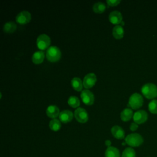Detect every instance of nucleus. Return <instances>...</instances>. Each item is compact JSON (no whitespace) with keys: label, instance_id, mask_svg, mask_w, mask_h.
I'll return each instance as SVG.
<instances>
[{"label":"nucleus","instance_id":"22","mask_svg":"<svg viewBox=\"0 0 157 157\" xmlns=\"http://www.w3.org/2000/svg\"><path fill=\"white\" fill-rule=\"evenodd\" d=\"M106 9V6L104 3L102 2H97L94 3L93 6V10L96 13H102L105 11Z\"/></svg>","mask_w":157,"mask_h":157},{"label":"nucleus","instance_id":"12","mask_svg":"<svg viewBox=\"0 0 157 157\" xmlns=\"http://www.w3.org/2000/svg\"><path fill=\"white\" fill-rule=\"evenodd\" d=\"M73 118V113L69 110H64L61 111L59 115V120L64 123L71 121Z\"/></svg>","mask_w":157,"mask_h":157},{"label":"nucleus","instance_id":"21","mask_svg":"<svg viewBox=\"0 0 157 157\" xmlns=\"http://www.w3.org/2000/svg\"><path fill=\"white\" fill-rule=\"evenodd\" d=\"M61 127V124L60 120H59L56 118L52 119L49 122V128L52 131H57L60 129Z\"/></svg>","mask_w":157,"mask_h":157},{"label":"nucleus","instance_id":"13","mask_svg":"<svg viewBox=\"0 0 157 157\" xmlns=\"http://www.w3.org/2000/svg\"><path fill=\"white\" fill-rule=\"evenodd\" d=\"M111 132L113 136L117 139H123L124 137V131L118 125H115L111 128Z\"/></svg>","mask_w":157,"mask_h":157},{"label":"nucleus","instance_id":"6","mask_svg":"<svg viewBox=\"0 0 157 157\" xmlns=\"http://www.w3.org/2000/svg\"><path fill=\"white\" fill-rule=\"evenodd\" d=\"M74 117L75 119L81 123H85L88 120V115L86 110L82 107L76 109L74 112Z\"/></svg>","mask_w":157,"mask_h":157},{"label":"nucleus","instance_id":"27","mask_svg":"<svg viewBox=\"0 0 157 157\" xmlns=\"http://www.w3.org/2000/svg\"><path fill=\"white\" fill-rule=\"evenodd\" d=\"M129 128H130V129H131L132 131H136V130L137 129V128H138V124L136 123L135 122L132 123L131 124L130 126H129Z\"/></svg>","mask_w":157,"mask_h":157},{"label":"nucleus","instance_id":"4","mask_svg":"<svg viewBox=\"0 0 157 157\" xmlns=\"http://www.w3.org/2000/svg\"><path fill=\"white\" fill-rule=\"evenodd\" d=\"M143 102L142 96L137 93H134L130 96L128 105L133 109H137L142 105Z\"/></svg>","mask_w":157,"mask_h":157},{"label":"nucleus","instance_id":"28","mask_svg":"<svg viewBox=\"0 0 157 157\" xmlns=\"http://www.w3.org/2000/svg\"><path fill=\"white\" fill-rule=\"evenodd\" d=\"M111 144H112V142H111V141H110V140H106L105 141V145L107 147H110Z\"/></svg>","mask_w":157,"mask_h":157},{"label":"nucleus","instance_id":"15","mask_svg":"<svg viewBox=\"0 0 157 157\" xmlns=\"http://www.w3.org/2000/svg\"><path fill=\"white\" fill-rule=\"evenodd\" d=\"M112 35L117 39H121L124 36V29L123 26L120 25H115L112 29Z\"/></svg>","mask_w":157,"mask_h":157},{"label":"nucleus","instance_id":"8","mask_svg":"<svg viewBox=\"0 0 157 157\" xmlns=\"http://www.w3.org/2000/svg\"><path fill=\"white\" fill-rule=\"evenodd\" d=\"M80 97L82 101L86 105H92L94 101V96L93 93L88 89L82 90Z\"/></svg>","mask_w":157,"mask_h":157},{"label":"nucleus","instance_id":"23","mask_svg":"<svg viewBox=\"0 0 157 157\" xmlns=\"http://www.w3.org/2000/svg\"><path fill=\"white\" fill-rule=\"evenodd\" d=\"M67 103L72 107L76 108L80 105V100L77 96H71L68 98Z\"/></svg>","mask_w":157,"mask_h":157},{"label":"nucleus","instance_id":"9","mask_svg":"<svg viewBox=\"0 0 157 157\" xmlns=\"http://www.w3.org/2000/svg\"><path fill=\"white\" fill-rule=\"evenodd\" d=\"M148 118L147 112L143 110H139L136 112L133 115V120L137 124H142L145 123Z\"/></svg>","mask_w":157,"mask_h":157},{"label":"nucleus","instance_id":"24","mask_svg":"<svg viewBox=\"0 0 157 157\" xmlns=\"http://www.w3.org/2000/svg\"><path fill=\"white\" fill-rule=\"evenodd\" d=\"M121 157H136L135 150L131 147L126 148L122 153Z\"/></svg>","mask_w":157,"mask_h":157},{"label":"nucleus","instance_id":"14","mask_svg":"<svg viewBox=\"0 0 157 157\" xmlns=\"http://www.w3.org/2000/svg\"><path fill=\"white\" fill-rule=\"evenodd\" d=\"M46 113L48 117L54 119L59 115L60 112L59 108L56 105H50L47 107L46 110Z\"/></svg>","mask_w":157,"mask_h":157},{"label":"nucleus","instance_id":"25","mask_svg":"<svg viewBox=\"0 0 157 157\" xmlns=\"http://www.w3.org/2000/svg\"><path fill=\"white\" fill-rule=\"evenodd\" d=\"M148 110L153 114H157V100L154 99L148 104Z\"/></svg>","mask_w":157,"mask_h":157},{"label":"nucleus","instance_id":"5","mask_svg":"<svg viewBox=\"0 0 157 157\" xmlns=\"http://www.w3.org/2000/svg\"><path fill=\"white\" fill-rule=\"evenodd\" d=\"M36 44L37 47L41 50L47 49L50 44V38L46 34H41L37 37Z\"/></svg>","mask_w":157,"mask_h":157},{"label":"nucleus","instance_id":"26","mask_svg":"<svg viewBox=\"0 0 157 157\" xmlns=\"http://www.w3.org/2000/svg\"><path fill=\"white\" fill-rule=\"evenodd\" d=\"M106 2L110 6H115L120 2V0H107Z\"/></svg>","mask_w":157,"mask_h":157},{"label":"nucleus","instance_id":"20","mask_svg":"<svg viewBox=\"0 0 157 157\" xmlns=\"http://www.w3.org/2000/svg\"><path fill=\"white\" fill-rule=\"evenodd\" d=\"M71 85L76 91H81L82 90L83 83L79 77H74L71 80Z\"/></svg>","mask_w":157,"mask_h":157},{"label":"nucleus","instance_id":"1","mask_svg":"<svg viewBox=\"0 0 157 157\" xmlns=\"http://www.w3.org/2000/svg\"><path fill=\"white\" fill-rule=\"evenodd\" d=\"M141 91L147 99H153L157 96V86L152 83L144 85L141 88Z\"/></svg>","mask_w":157,"mask_h":157},{"label":"nucleus","instance_id":"19","mask_svg":"<svg viewBox=\"0 0 157 157\" xmlns=\"http://www.w3.org/2000/svg\"><path fill=\"white\" fill-rule=\"evenodd\" d=\"M17 25L13 21H8L4 23L3 26V31L7 33H12L17 29Z\"/></svg>","mask_w":157,"mask_h":157},{"label":"nucleus","instance_id":"10","mask_svg":"<svg viewBox=\"0 0 157 157\" xmlns=\"http://www.w3.org/2000/svg\"><path fill=\"white\" fill-rule=\"evenodd\" d=\"M96 76L94 73L87 74L83 78V85L85 88H90L94 85L96 82Z\"/></svg>","mask_w":157,"mask_h":157},{"label":"nucleus","instance_id":"11","mask_svg":"<svg viewBox=\"0 0 157 157\" xmlns=\"http://www.w3.org/2000/svg\"><path fill=\"white\" fill-rule=\"evenodd\" d=\"M122 19H123L122 15L121 12L118 10L112 11L109 13V20L113 24H115L117 25L118 24L121 23Z\"/></svg>","mask_w":157,"mask_h":157},{"label":"nucleus","instance_id":"2","mask_svg":"<svg viewBox=\"0 0 157 157\" xmlns=\"http://www.w3.org/2000/svg\"><path fill=\"white\" fill-rule=\"evenodd\" d=\"M144 142L143 137L138 133H132L128 134L125 137V142L129 146L136 147L140 146Z\"/></svg>","mask_w":157,"mask_h":157},{"label":"nucleus","instance_id":"3","mask_svg":"<svg viewBox=\"0 0 157 157\" xmlns=\"http://www.w3.org/2000/svg\"><path fill=\"white\" fill-rule=\"evenodd\" d=\"M61 56V53L59 48L56 46H50L46 51V57L51 62L58 61Z\"/></svg>","mask_w":157,"mask_h":157},{"label":"nucleus","instance_id":"18","mask_svg":"<svg viewBox=\"0 0 157 157\" xmlns=\"http://www.w3.org/2000/svg\"><path fill=\"white\" fill-rule=\"evenodd\" d=\"M133 116L132 110L129 108H126L121 111L120 113V118L124 121H129Z\"/></svg>","mask_w":157,"mask_h":157},{"label":"nucleus","instance_id":"16","mask_svg":"<svg viewBox=\"0 0 157 157\" xmlns=\"http://www.w3.org/2000/svg\"><path fill=\"white\" fill-rule=\"evenodd\" d=\"M44 59V53L42 50L34 52L32 56V61L34 64H38L43 62Z\"/></svg>","mask_w":157,"mask_h":157},{"label":"nucleus","instance_id":"7","mask_svg":"<svg viewBox=\"0 0 157 157\" xmlns=\"http://www.w3.org/2000/svg\"><path fill=\"white\" fill-rule=\"evenodd\" d=\"M31 19V15L29 12L27 10H23L19 12L16 17L15 20L18 23H20L21 25L26 24L28 22L30 21Z\"/></svg>","mask_w":157,"mask_h":157},{"label":"nucleus","instance_id":"17","mask_svg":"<svg viewBox=\"0 0 157 157\" xmlns=\"http://www.w3.org/2000/svg\"><path fill=\"white\" fill-rule=\"evenodd\" d=\"M120 154L118 148L115 147H109L105 151V157H120Z\"/></svg>","mask_w":157,"mask_h":157}]
</instances>
